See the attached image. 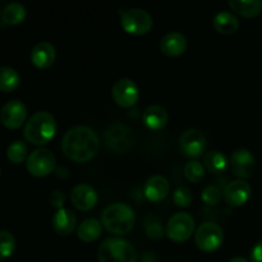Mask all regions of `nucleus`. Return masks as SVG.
Listing matches in <instances>:
<instances>
[{
    "mask_svg": "<svg viewBox=\"0 0 262 262\" xmlns=\"http://www.w3.org/2000/svg\"><path fill=\"white\" fill-rule=\"evenodd\" d=\"M0 174H2V171H0Z\"/></svg>",
    "mask_w": 262,
    "mask_h": 262,
    "instance_id": "36",
    "label": "nucleus"
},
{
    "mask_svg": "<svg viewBox=\"0 0 262 262\" xmlns=\"http://www.w3.org/2000/svg\"><path fill=\"white\" fill-rule=\"evenodd\" d=\"M102 227L101 223L96 219H86L81 223V225L77 229V237L82 242L90 243L96 241L101 235Z\"/></svg>",
    "mask_w": 262,
    "mask_h": 262,
    "instance_id": "23",
    "label": "nucleus"
},
{
    "mask_svg": "<svg viewBox=\"0 0 262 262\" xmlns=\"http://www.w3.org/2000/svg\"><path fill=\"white\" fill-rule=\"evenodd\" d=\"M222 191H220L216 186H207L206 188L202 191L201 194L202 201L206 205H209V206H216L220 202V200H222Z\"/></svg>",
    "mask_w": 262,
    "mask_h": 262,
    "instance_id": "30",
    "label": "nucleus"
},
{
    "mask_svg": "<svg viewBox=\"0 0 262 262\" xmlns=\"http://www.w3.org/2000/svg\"><path fill=\"white\" fill-rule=\"evenodd\" d=\"M194 242L202 252H215L222 247L223 242H224V232L215 223H204L196 230Z\"/></svg>",
    "mask_w": 262,
    "mask_h": 262,
    "instance_id": "6",
    "label": "nucleus"
},
{
    "mask_svg": "<svg viewBox=\"0 0 262 262\" xmlns=\"http://www.w3.org/2000/svg\"><path fill=\"white\" fill-rule=\"evenodd\" d=\"M212 27L220 35H233L239 28V20L233 13L220 12L212 19Z\"/></svg>",
    "mask_w": 262,
    "mask_h": 262,
    "instance_id": "21",
    "label": "nucleus"
},
{
    "mask_svg": "<svg viewBox=\"0 0 262 262\" xmlns=\"http://www.w3.org/2000/svg\"><path fill=\"white\" fill-rule=\"evenodd\" d=\"M251 196H252V188H251L250 183L242 181V179L230 182L227 188L224 189L225 202L233 207H239L247 204Z\"/></svg>",
    "mask_w": 262,
    "mask_h": 262,
    "instance_id": "15",
    "label": "nucleus"
},
{
    "mask_svg": "<svg viewBox=\"0 0 262 262\" xmlns=\"http://www.w3.org/2000/svg\"><path fill=\"white\" fill-rule=\"evenodd\" d=\"M56 133V120L50 113L37 112L26 122L23 136L26 141L35 146L50 142Z\"/></svg>",
    "mask_w": 262,
    "mask_h": 262,
    "instance_id": "2",
    "label": "nucleus"
},
{
    "mask_svg": "<svg viewBox=\"0 0 262 262\" xmlns=\"http://www.w3.org/2000/svg\"><path fill=\"white\" fill-rule=\"evenodd\" d=\"M184 177L191 183H200L205 178V166L200 161L191 160L184 166Z\"/></svg>",
    "mask_w": 262,
    "mask_h": 262,
    "instance_id": "28",
    "label": "nucleus"
},
{
    "mask_svg": "<svg viewBox=\"0 0 262 262\" xmlns=\"http://www.w3.org/2000/svg\"><path fill=\"white\" fill-rule=\"evenodd\" d=\"M26 8L19 3H12V4L7 5L3 10L2 19L5 25L8 26H17L20 25L23 20L26 19Z\"/></svg>",
    "mask_w": 262,
    "mask_h": 262,
    "instance_id": "26",
    "label": "nucleus"
},
{
    "mask_svg": "<svg viewBox=\"0 0 262 262\" xmlns=\"http://www.w3.org/2000/svg\"><path fill=\"white\" fill-rule=\"evenodd\" d=\"M229 165L234 176L245 181V179L251 178L255 173L256 159L250 150L239 148L232 154L229 159Z\"/></svg>",
    "mask_w": 262,
    "mask_h": 262,
    "instance_id": "12",
    "label": "nucleus"
},
{
    "mask_svg": "<svg viewBox=\"0 0 262 262\" xmlns=\"http://www.w3.org/2000/svg\"><path fill=\"white\" fill-rule=\"evenodd\" d=\"M165 232L173 242H186L194 232V219L188 212H177L169 219Z\"/></svg>",
    "mask_w": 262,
    "mask_h": 262,
    "instance_id": "8",
    "label": "nucleus"
},
{
    "mask_svg": "<svg viewBox=\"0 0 262 262\" xmlns=\"http://www.w3.org/2000/svg\"><path fill=\"white\" fill-rule=\"evenodd\" d=\"M99 262H137V252L128 241L107 238L97 251Z\"/></svg>",
    "mask_w": 262,
    "mask_h": 262,
    "instance_id": "4",
    "label": "nucleus"
},
{
    "mask_svg": "<svg viewBox=\"0 0 262 262\" xmlns=\"http://www.w3.org/2000/svg\"><path fill=\"white\" fill-rule=\"evenodd\" d=\"M230 9L245 18H255L262 12V0H230Z\"/></svg>",
    "mask_w": 262,
    "mask_h": 262,
    "instance_id": "22",
    "label": "nucleus"
},
{
    "mask_svg": "<svg viewBox=\"0 0 262 262\" xmlns=\"http://www.w3.org/2000/svg\"><path fill=\"white\" fill-rule=\"evenodd\" d=\"M120 26L129 35L143 36L150 32L154 26V20L146 10L132 8L123 12L120 17Z\"/></svg>",
    "mask_w": 262,
    "mask_h": 262,
    "instance_id": "5",
    "label": "nucleus"
},
{
    "mask_svg": "<svg viewBox=\"0 0 262 262\" xmlns=\"http://www.w3.org/2000/svg\"><path fill=\"white\" fill-rule=\"evenodd\" d=\"M229 262H248L247 260H246L245 257H241V256H238V257H234L232 258Z\"/></svg>",
    "mask_w": 262,
    "mask_h": 262,
    "instance_id": "35",
    "label": "nucleus"
},
{
    "mask_svg": "<svg viewBox=\"0 0 262 262\" xmlns=\"http://www.w3.org/2000/svg\"><path fill=\"white\" fill-rule=\"evenodd\" d=\"M112 95L118 106L123 109H129L137 104L140 99V90L132 79L120 78L113 86Z\"/></svg>",
    "mask_w": 262,
    "mask_h": 262,
    "instance_id": "10",
    "label": "nucleus"
},
{
    "mask_svg": "<svg viewBox=\"0 0 262 262\" xmlns=\"http://www.w3.org/2000/svg\"><path fill=\"white\" fill-rule=\"evenodd\" d=\"M169 182L163 176H152L145 184V196L148 201H163L169 194Z\"/></svg>",
    "mask_w": 262,
    "mask_h": 262,
    "instance_id": "19",
    "label": "nucleus"
},
{
    "mask_svg": "<svg viewBox=\"0 0 262 262\" xmlns=\"http://www.w3.org/2000/svg\"><path fill=\"white\" fill-rule=\"evenodd\" d=\"M31 63L38 69H49L56 60V50L50 42H38L31 51Z\"/></svg>",
    "mask_w": 262,
    "mask_h": 262,
    "instance_id": "16",
    "label": "nucleus"
},
{
    "mask_svg": "<svg viewBox=\"0 0 262 262\" xmlns=\"http://www.w3.org/2000/svg\"><path fill=\"white\" fill-rule=\"evenodd\" d=\"M187 50V38L181 32L166 33L160 41V51L169 58L183 55Z\"/></svg>",
    "mask_w": 262,
    "mask_h": 262,
    "instance_id": "17",
    "label": "nucleus"
},
{
    "mask_svg": "<svg viewBox=\"0 0 262 262\" xmlns=\"http://www.w3.org/2000/svg\"><path fill=\"white\" fill-rule=\"evenodd\" d=\"M179 147L187 158H200L206 150V137L201 130L188 129L179 138Z\"/></svg>",
    "mask_w": 262,
    "mask_h": 262,
    "instance_id": "13",
    "label": "nucleus"
},
{
    "mask_svg": "<svg viewBox=\"0 0 262 262\" xmlns=\"http://www.w3.org/2000/svg\"><path fill=\"white\" fill-rule=\"evenodd\" d=\"M7 158L13 164H22L28 158V148L23 141H14L7 148Z\"/></svg>",
    "mask_w": 262,
    "mask_h": 262,
    "instance_id": "27",
    "label": "nucleus"
},
{
    "mask_svg": "<svg viewBox=\"0 0 262 262\" xmlns=\"http://www.w3.org/2000/svg\"><path fill=\"white\" fill-rule=\"evenodd\" d=\"M20 77L14 68L10 67H0V91L9 92L15 91L19 87Z\"/></svg>",
    "mask_w": 262,
    "mask_h": 262,
    "instance_id": "25",
    "label": "nucleus"
},
{
    "mask_svg": "<svg viewBox=\"0 0 262 262\" xmlns=\"http://www.w3.org/2000/svg\"><path fill=\"white\" fill-rule=\"evenodd\" d=\"M192 192L189 191V188L187 187H178V188L174 191L173 200L174 204L179 207H187L192 204Z\"/></svg>",
    "mask_w": 262,
    "mask_h": 262,
    "instance_id": "31",
    "label": "nucleus"
},
{
    "mask_svg": "<svg viewBox=\"0 0 262 262\" xmlns=\"http://www.w3.org/2000/svg\"><path fill=\"white\" fill-rule=\"evenodd\" d=\"M251 262H262V241L253 246L251 251Z\"/></svg>",
    "mask_w": 262,
    "mask_h": 262,
    "instance_id": "34",
    "label": "nucleus"
},
{
    "mask_svg": "<svg viewBox=\"0 0 262 262\" xmlns=\"http://www.w3.org/2000/svg\"><path fill=\"white\" fill-rule=\"evenodd\" d=\"M28 173L36 178H43L55 170L56 159L48 148H37L28 155L26 160Z\"/></svg>",
    "mask_w": 262,
    "mask_h": 262,
    "instance_id": "7",
    "label": "nucleus"
},
{
    "mask_svg": "<svg viewBox=\"0 0 262 262\" xmlns=\"http://www.w3.org/2000/svg\"><path fill=\"white\" fill-rule=\"evenodd\" d=\"M27 120V107L19 100H10L0 110V122L8 129H18Z\"/></svg>",
    "mask_w": 262,
    "mask_h": 262,
    "instance_id": "11",
    "label": "nucleus"
},
{
    "mask_svg": "<svg viewBox=\"0 0 262 262\" xmlns=\"http://www.w3.org/2000/svg\"><path fill=\"white\" fill-rule=\"evenodd\" d=\"M143 124L150 130H161L166 127L169 122L168 112L163 106L159 105H151L146 107L142 114Z\"/></svg>",
    "mask_w": 262,
    "mask_h": 262,
    "instance_id": "18",
    "label": "nucleus"
},
{
    "mask_svg": "<svg viewBox=\"0 0 262 262\" xmlns=\"http://www.w3.org/2000/svg\"><path fill=\"white\" fill-rule=\"evenodd\" d=\"M15 251V238L7 230H0V260L10 257Z\"/></svg>",
    "mask_w": 262,
    "mask_h": 262,
    "instance_id": "29",
    "label": "nucleus"
},
{
    "mask_svg": "<svg viewBox=\"0 0 262 262\" xmlns=\"http://www.w3.org/2000/svg\"><path fill=\"white\" fill-rule=\"evenodd\" d=\"M64 202H66V196H64L63 192L58 191V189L51 192L50 196H49V204L51 205V207L56 209V211L63 209Z\"/></svg>",
    "mask_w": 262,
    "mask_h": 262,
    "instance_id": "33",
    "label": "nucleus"
},
{
    "mask_svg": "<svg viewBox=\"0 0 262 262\" xmlns=\"http://www.w3.org/2000/svg\"><path fill=\"white\" fill-rule=\"evenodd\" d=\"M163 227H161V224L158 220L152 219V222L146 224V234L151 239H160L163 237Z\"/></svg>",
    "mask_w": 262,
    "mask_h": 262,
    "instance_id": "32",
    "label": "nucleus"
},
{
    "mask_svg": "<svg viewBox=\"0 0 262 262\" xmlns=\"http://www.w3.org/2000/svg\"><path fill=\"white\" fill-rule=\"evenodd\" d=\"M100 148V138L92 128L77 125L67 130L61 140V151L76 163H87L96 156Z\"/></svg>",
    "mask_w": 262,
    "mask_h": 262,
    "instance_id": "1",
    "label": "nucleus"
},
{
    "mask_svg": "<svg viewBox=\"0 0 262 262\" xmlns=\"http://www.w3.org/2000/svg\"><path fill=\"white\" fill-rule=\"evenodd\" d=\"M77 225V217L73 211L69 209H60L55 212L53 217V228L56 234L61 237L71 235Z\"/></svg>",
    "mask_w": 262,
    "mask_h": 262,
    "instance_id": "20",
    "label": "nucleus"
},
{
    "mask_svg": "<svg viewBox=\"0 0 262 262\" xmlns=\"http://www.w3.org/2000/svg\"><path fill=\"white\" fill-rule=\"evenodd\" d=\"M102 225L115 235H125L135 227L136 215L132 207L125 204H113L102 211Z\"/></svg>",
    "mask_w": 262,
    "mask_h": 262,
    "instance_id": "3",
    "label": "nucleus"
},
{
    "mask_svg": "<svg viewBox=\"0 0 262 262\" xmlns=\"http://www.w3.org/2000/svg\"><path fill=\"white\" fill-rule=\"evenodd\" d=\"M228 159L220 151H210L204 156V166L212 174H222L228 168Z\"/></svg>",
    "mask_w": 262,
    "mask_h": 262,
    "instance_id": "24",
    "label": "nucleus"
},
{
    "mask_svg": "<svg viewBox=\"0 0 262 262\" xmlns=\"http://www.w3.org/2000/svg\"><path fill=\"white\" fill-rule=\"evenodd\" d=\"M105 142L109 150L117 154H125L133 147V135L129 127L122 123L110 125L105 133Z\"/></svg>",
    "mask_w": 262,
    "mask_h": 262,
    "instance_id": "9",
    "label": "nucleus"
},
{
    "mask_svg": "<svg viewBox=\"0 0 262 262\" xmlns=\"http://www.w3.org/2000/svg\"><path fill=\"white\" fill-rule=\"evenodd\" d=\"M71 201L76 209L79 211H90L97 205L99 197L94 187L90 184L81 183L77 184L71 192Z\"/></svg>",
    "mask_w": 262,
    "mask_h": 262,
    "instance_id": "14",
    "label": "nucleus"
}]
</instances>
